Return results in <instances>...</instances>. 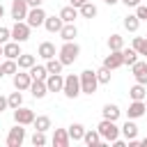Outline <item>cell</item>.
I'll return each instance as SVG.
<instances>
[{"label":"cell","mask_w":147,"mask_h":147,"mask_svg":"<svg viewBox=\"0 0 147 147\" xmlns=\"http://www.w3.org/2000/svg\"><path fill=\"white\" fill-rule=\"evenodd\" d=\"M34 99H44L46 94H48V87H46V80H32V85H30V90H28Z\"/></svg>","instance_id":"cell-24"},{"label":"cell","mask_w":147,"mask_h":147,"mask_svg":"<svg viewBox=\"0 0 147 147\" xmlns=\"http://www.w3.org/2000/svg\"><path fill=\"white\" fill-rule=\"evenodd\" d=\"M76 37H78L76 23H64L62 30H60V39H62V41H76Z\"/></svg>","instance_id":"cell-20"},{"label":"cell","mask_w":147,"mask_h":147,"mask_svg":"<svg viewBox=\"0 0 147 147\" xmlns=\"http://www.w3.org/2000/svg\"><path fill=\"white\" fill-rule=\"evenodd\" d=\"M55 53H57V51H55V44H53V41H41V44H39V48H37V55H39L41 60L57 57Z\"/></svg>","instance_id":"cell-19"},{"label":"cell","mask_w":147,"mask_h":147,"mask_svg":"<svg viewBox=\"0 0 147 147\" xmlns=\"http://www.w3.org/2000/svg\"><path fill=\"white\" fill-rule=\"evenodd\" d=\"M46 87H48V92H62V87H64V76H62V74H48Z\"/></svg>","instance_id":"cell-17"},{"label":"cell","mask_w":147,"mask_h":147,"mask_svg":"<svg viewBox=\"0 0 147 147\" xmlns=\"http://www.w3.org/2000/svg\"><path fill=\"white\" fill-rule=\"evenodd\" d=\"M136 16H138L140 21H147V5H138V7H136Z\"/></svg>","instance_id":"cell-41"},{"label":"cell","mask_w":147,"mask_h":147,"mask_svg":"<svg viewBox=\"0 0 147 147\" xmlns=\"http://www.w3.org/2000/svg\"><path fill=\"white\" fill-rule=\"evenodd\" d=\"M119 131H122V136L126 138V142H129L131 138H138V126H136V119H126V122L119 126Z\"/></svg>","instance_id":"cell-25"},{"label":"cell","mask_w":147,"mask_h":147,"mask_svg":"<svg viewBox=\"0 0 147 147\" xmlns=\"http://www.w3.org/2000/svg\"><path fill=\"white\" fill-rule=\"evenodd\" d=\"M122 53H124V64L131 67V64L138 62V51H136L133 46H131V48H122Z\"/></svg>","instance_id":"cell-37"},{"label":"cell","mask_w":147,"mask_h":147,"mask_svg":"<svg viewBox=\"0 0 147 147\" xmlns=\"http://www.w3.org/2000/svg\"><path fill=\"white\" fill-rule=\"evenodd\" d=\"M0 55H2V44H0Z\"/></svg>","instance_id":"cell-51"},{"label":"cell","mask_w":147,"mask_h":147,"mask_svg":"<svg viewBox=\"0 0 147 147\" xmlns=\"http://www.w3.org/2000/svg\"><path fill=\"white\" fill-rule=\"evenodd\" d=\"M7 101H9V110H14V108H18V106H23V92H21V90H16V92H11V94L7 96Z\"/></svg>","instance_id":"cell-36"},{"label":"cell","mask_w":147,"mask_h":147,"mask_svg":"<svg viewBox=\"0 0 147 147\" xmlns=\"http://www.w3.org/2000/svg\"><path fill=\"white\" fill-rule=\"evenodd\" d=\"M145 113H147L145 101H131V103H129V110H126V117H129V119H140Z\"/></svg>","instance_id":"cell-15"},{"label":"cell","mask_w":147,"mask_h":147,"mask_svg":"<svg viewBox=\"0 0 147 147\" xmlns=\"http://www.w3.org/2000/svg\"><path fill=\"white\" fill-rule=\"evenodd\" d=\"M96 129H99V133H101L103 142H113V140H117V138L122 136V131H119L117 122H113V119H101V122L96 124Z\"/></svg>","instance_id":"cell-3"},{"label":"cell","mask_w":147,"mask_h":147,"mask_svg":"<svg viewBox=\"0 0 147 147\" xmlns=\"http://www.w3.org/2000/svg\"><path fill=\"white\" fill-rule=\"evenodd\" d=\"M129 99L131 101H145L147 99V85L136 83L133 87H129Z\"/></svg>","instance_id":"cell-21"},{"label":"cell","mask_w":147,"mask_h":147,"mask_svg":"<svg viewBox=\"0 0 147 147\" xmlns=\"http://www.w3.org/2000/svg\"><path fill=\"white\" fill-rule=\"evenodd\" d=\"M119 2H122V5H126V7H133V9H136L138 5H142V0H119Z\"/></svg>","instance_id":"cell-43"},{"label":"cell","mask_w":147,"mask_h":147,"mask_svg":"<svg viewBox=\"0 0 147 147\" xmlns=\"http://www.w3.org/2000/svg\"><path fill=\"white\" fill-rule=\"evenodd\" d=\"M5 110H9V101H7V96L0 94V113H5Z\"/></svg>","instance_id":"cell-42"},{"label":"cell","mask_w":147,"mask_h":147,"mask_svg":"<svg viewBox=\"0 0 147 147\" xmlns=\"http://www.w3.org/2000/svg\"><path fill=\"white\" fill-rule=\"evenodd\" d=\"M2 69H5V76H14V74L18 71V62H16V60H9V57H5V62H2Z\"/></svg>","instance_id":"cell-38"},{"label":"cell","mask_w":147,"mask_h":147,"mask_svg":"<svg viewBox=\"0 0 147 147\" xmlns=\"http://www.w3.org/2000/svg\"><path fill=\"white\" fill-rule=\"evenodd\" d=\"M131 74H133L136 83L147 85V60H145V62H142V60H138L136 64H131Z\"/></svg>","instance_id":"cell-12"},{"label":"cell","mask_w":147,"mask_h":147,"mask_svg":"<svg viewBox=\"0 0 147 147\" xmlns=\"http://www.w3.org/2000/svg\"><path fill=\"white\" fill-rule=\"evenodd\" d=\"M131 46L138 51V55H145L147 57V37H133Z\"/></svg>","instance_id":"cell-33"},{"label":"cell","mask_w":147,"mask_h":147,"mask_svg":"<svg viewBox=\"0 0 147 147\" xmlns=\"http://www.w3.org/2000/svg\"><path fill=\"white\" fill-rule=\"evenodd\" d=\"M46 69H48V74H62L64 64L60 62V57H51V60H46Z\"/></svg>","instance_id":"cell-34"},{"label":"cell","mask_w":147,"mask_h":147,"mask_svg":"<svg viewBox=\"0 0 147 147\" xmlns=\"http://www.w3.org/2000/svg\"><path fill=\"white\" fill-rule=\"evenodd\" d=\"M103 67H108L110 71L124 67V53H122V51H110V53L103 57Z\"/></svg>","instance_id":"cell-11"},{"label":"cell","mask_w":147,"mask_h":147,"mask_svg":"<svg viewBox=\"0 0 147 147\" xmlns=\"http://www.w3.org/2000/svg\"><path fill=\"white\" fill-rule=\"evenodd\" d=\"M28 71H30L32 80H46V78H48V69H46V64H34V67H30Z\"/></svg>","instance_id":"cell-27"},{"label":"cell","mask_w":147,"mask_h":147,"mask_svg":"<svg viewBox=\"0 0 147 147\" xmlns=\"http://www.w3.org/2000/svg\"><path fill=\"white\" fill-rule=\"evenodd\" d=\"M30 142H32L34 147H44V145H46V133H44V131H34L32 138H30Z\"/></svg>","instance_id":"cell-39"},{"label":"cell","mask_w":147,"mask_h":147,"mask_svg":"<svg viewBox=\"0 0 147 147\" xmlns=\"http://www.w3.org/2000/svg\"><path fill=\"white\" fill-rule=\"evenodd\" d=\"M145 106H147V99H145Z\"/></svg>","instance_id":"cell-52"},{"label":"cell","mask_w":147,"mask_h":147,"mask_svg":"<svg viewBox=\"0 0 147 147\" xmlns=\"http://www.w3.org/2000/svg\"><path fill=\"white\" fill-rule=\"evenodd\" d=\"M62 94L67 99H78L83 92H80V76L78 74H67L64 76V87H62Z\"/></svg>","instance_id":"cell-4"},{"label":"cell","mask_w":147,"mask_h":147,"mask_svg":"<svg viewBox=\"0 0 147 147\" xmlns=\"http://www.w3.org/2000/svg\"><path fill=\"white\" fill-rule=\"evenodd\" d=\"M46 11H44V7H30V11H28V18H25V23L34 30V28H41L44 25V21H46Z\"/></svg>","instance_id":"cell-8"},{"label":"cell","mask_w":147,"mask_h":147,"mask_svg":"<svg viewBox=\"0 0 147 147\" xmlns=\"http://www.w3.org/2000/svg\"><path fill=\"white\" fill-rule=\"evenodd\" d=\"M41 2H44V0H28L30 7H41Z\"/></svg>","instance_id":"cell-46"},{"label":"cell","mask_w":147,"mask_h":147,"mask_svg":"<svg viewBox=\"0 0 147 147\" xmlns=\"http://www.w3.org/2000/svg\"><path fill=\"white\" fill-rule=\"evenodd\" d=\"M25 136H28V133H25V126L14 122V126L7 131V140H5V142H7V147H21V145L25 142Z\"/></svg>","instance_id":"cell-5"},{"label":"cell","mask_w":147,"mask_h":147,"mask_svg":"<svg viewBox=\"0 0 147 147\" xmlns=\"http://www.w3.org/2000/svg\"><path fill=\"white\" fill-rule=\"evenodd\" d=\"M113 145H115V147H124V145H129V142H124L122 138H117V140H113Z\"/></svg>","instance_id":"cell-45"},{"label":"cell","mask_w":147,"mask_h":147,"mask_svg":"<svg viewBox=\"0 0 147 147\" xmlns=\"http://www.w3.org/2000/svg\"><path fill=\"white\" fill-rule=\"evenodd\" d=\"M78 55H80V46H78L76 41H64V44L57 48V57H60V62H62L64 67L74 64V62L78 60Z\"/></svg>","instance_id":"cell-1"},{"label":"cell","mask_w":147,"mask_h":147,"mask_svg":"<svg viewBox=\"0 0 147 147\" xmlns=\"http://www.w3.org/2000/svg\"><path fill=\"white\" fill-rule=\"evenodd\" d=\"M138 28H140V18H138L136 14L124 16V30H129V32H138Z\"/></svg>","instance_id":"cell-32"},{"label":"cell","mask_w":147,"mask_h":147,"mask_svg":"<svg viewBox=\"0 0 147 147\" xmlns=\"http://www.w3.org/2000/svg\"><path fill=\"white\" fill-rule=\"evenodd\" d=\"M23 51H21V44L18 41H7V44H2V57H9V60H18V55H21Z\"/></svg>","instance_id":"cell-14"},{"label":"cell","mask_w":147,"mask_h":147,"mask_svg":"<svg viewBox=\"0 0 147 147\" xmlns=\"http://www.w3.org/2000/svg\"><path fill=\"white\" fill-rule=\"evenodd\" d=\"M119 115H122V110H119L117 103H106V106L101 108V117H103V119H113V122H117Z\"/></svg>","instance_id":"cell-22"},{"label":"cell","mask_w":147,"mask_h":147,"mask_svg":"<svg viewBox=\"0 0 147 147\" xmlns=\"http://www.w3.org/2000/svg\"><path fill=\"white\" fill-rule=\"evenodd\" d=\"M34 110L32 108H28V106H18V108H14V122L16 124H23V126H30L32 122H34Z\"/></svg>","instance_id":"cell-7"},{"label":"cell","mask_w":147,"mask_h":147,"mask_svg":"<svg viewBox=\"0 0 147 147\" xmlns=\"http://www.w3.org/2000/svg\"><path fill=\"white\" fill-rule=\"evenodd\" d=\"M83 142H85L87 147H96V145H108V142H103V138H101L99 129H87V131H85V136H83Z\"/></svg>","instance_id":"cell-16"},{"label":"cell","mask_w":147,"mask_h":147,"mask_svg":"<svg viewBox=\"0 0 147 147\" xmlns=\"http://www.w3.org/2000/svg\"><path fill=\"white\" fill-rule=\"evenodd\" d=\"M96 78H99V85H108V83H110V78H113V74H110V69H108V67H103V64H101V67L96 69Z\"/></svg>","instance_id":"cell-35"},{"label":"cell","mask_w":147,"mask_h":147,"mask_svg":"<svg viewBox=\"0 0 147 147\" xmlns=\"http://www.w3.org/2000/svg\"><path fill=\"white\" fill-rule=\"evenodd\" d=\"M16 62H18V69H25V71H28L30 67H34V64H37V57H34V55H30V53H21Z\"/></svg>","instance_id":"cell-29"},{"label":"cell","mask_w":147,"mask_h":147,"mask_svg":"<svg viewBox=\"0 0 147 147\" xmlns=\"http://www.w3.org/2000/svg\"><path fill=\"white\" fill-rule=\"evenodd\" d=\"M5 16V7H2V2H0V18Z\"/></svg>","instance_id":"cell-50"},{"label":"cell","mask_w":147,"mask_h":147,"mask_svg":"<svg viewBox=\"0 0 147 147\" xmlns=\"http://www.w3.org/2000/svg\"><path fill=\"white\" fill-rule=\"evenodd\" d=\"M62 25H64V21H62V16L57 14H53V16H46V21H44V28L51 32V34H60V30H62Z\"/></svg>","instance_id":"cell-13"},{"label":"cell","mask_w":147,"mask_h":147,"mask_svg":"<svg viewBox=\"0 0 147 147\" xmlns=\"http://www.w3.org/2000/svg\"><path fill=\"white\" fill-rule=\"evenodd\" d=\"M78 76H80V92L92 96V94L96 92V87H99V78H96V71H94V69H85V71H80Z\"/></svg>","instance_id":"cell-2"},{"label":"cell","mask_w":147,"mask_h":147,"mask_svg":"<svg viewBox=\"0 0 147 147\" xmlns=\"http://www.w3.org/2000/svg\"><path fill=\"white\" fill-rule=\"evenodd\" d=\"M122 48H124V37L117 34V32H113L108 37V51H122Z\"/></svg>","instance_id":"cell-31"},{"label":"cell","mask_w":147,"mask_h":147,"mask_svg":"<svg viewBox=\"0 0 147 147\" xmlns=\"http://www.w3.org/2000/svg\"><path fill=\"white\" fill-rule=\"evenodd\" d=\"M32 126H34V131H48L51 129V117L48 115H37L34 117V122H32Z\"/></svg>","instance_id":"cell-30"},{"label":"cell","mask_w":147,"mask_h":147,"mask_svg":"<svg viewBox=\"0 0 147 147\" xmlns=\"http://www.w3.org/2000/svg\"><path fill=\"white\" fill-rule=\"evenodd\" d=\"M60 16H62V21H64V23H76V18L80 16V11H78V7L67 5V7H62V9H60Z\"/></svg>","instance_id":"cell-23"},{"label":"cell","mask_w":147,"mask_h":147,"mask_svg":"<svg viewBox=\"0 0 147 147\" xmlns=\"http://www.w3.org/2000/svg\"><path fill=\"white\" fill-rule=\"evenodd\" d=\"M5 78V69H2V64H0V80Z\"/></svg>","instance_id":"cell-49"},{"label":"cell","mask_w":147,"mask_h":147,"mask_svg":"<svg viewBox=\"0 0 147 147\" xmlns=\"http://www.w3.org/2000/svg\"><path fill=\"white\" fill-rule=\"evenodd\" d=\"M30 34H32V28H30L25 21H14V25H11V39H14V41L25 44V41L30 39Z\"/></svg>","instance_id":"cell-6"},{"label":"cell","mask_w":147,"mask_h":147,"mask_svg":"<svg viewBox=\"0 0 147 147\" xmlns=\"http://www.w3.org/2000/svg\"><path fill=\"white\" fill-rule=\"evenodd\" d=\"M67 131H69V138L74 140V142H78V140H83V136H85V126L80 124V122H74V124H69L67 126Z\"/></svg>","instance_id":"cell-26"},{"label":"cell","mask_w":147,"mask_h":147,"mask_svg":"<svg viewBox=\"0 0 147 147\" xmlns=\"http://www.w3.org/2000/svg\"><path fill=\"white\" fill-rule=\"evenodd\" d=\"M103 2H106V5H108V7H113V5H117V2H119V0H103Z\"/></svg>","instance_id":"cell-47"},{"label":"cell","mask_w":147,"mask_h":147,"mask_svg":"<svg viewBox=\"0 0 147 147\" xmlns=\"http://www.w3.org/2000/svg\"><path fill=\"white\" fill-rule=\"evenodd\" d=\"M140 145H142V147H147V136H145V138L140 140Z\"/></svg>","instance_id":"cell-48"},{"label":"cell","mask_w":147,"mask_h":147,"mask_svg":"<svg viewBox=\"0 0 147 147\" xmlns=\"http://www.w3.org/2000/svg\"><path fill=\"white\" fill-rule=\"evenodd\" d=\"M51 142H53L55 147H69V142H71V138H69V131H67V129H55V131H53V138H51Z\"/></svg>","instance_id":"cell-18"},{"label":"cell","mask_w":147,"mask_h":147,"mask_svg":"<svg viewBox=\"0 0 147 147\" xmlns=\"http://www.w3.org/2000/svg\"><path fill=\"white\" fill-rule=\"evenodd\" d=\"M7 41H11V28L0 25V44H7Z\"/></svg>","instance_id":"cell-40"},{"label":"cell","mask_w":147,"mask_h":147,"mask_svg":"<svg viewBox=\"0 0 147 147\" xmlns=\"http://www.w3.org/2000/svg\"><path fill=\"white\" fill-rule=\"evenodd\" d=\"M28 11H30L28 0H11V18L14 21H25Z\"/></svg>","instance_id":"cell-10"},{"label":"cell","mask_w":147,"mask_h":147,"mask_svg":"<svg viewBox=\"0 0 147 147\" xmlns=\"http://www.w3.org/2000/svg\"><path fill=\"white\" fill-rule=\"evenodd\" d=\"M11 83H14V87H16V90L28 92V90H30V85H32V76H30V71H25V69L21 71V69H18V71L11 76Z\"/></svg>","instance_id":"cell-9"},{"label":"cell","mask_w":147,"mask_h":147,"mask_svg":"<svg viewBox=\"0 0 147 147\" xmlns=\"http://www.w3.org/2000/svg\"><path fill=\"white\" fill-rule=\"evenodd\" d=\"M85 2H90V0H69V5H74V7H80V5H85Z\"/></svg>","instance_id":"cell-44"},{"label":"cell","mask_w":147,"mask_h":147,"mask_svg":"<svg viewBox=\"0 0 147 147\" xmlns=\"http://www.w3.org/2000/svg\"><path fill=\"white\" fill-rule=\"evenodd\" d=\"M78 11H80V16L83 18H94L96 14H99V9H96V5L90 0V2H85V5H80L78 7Z\"/></svg>","instance_id":"cell-28"}]
</instances>
